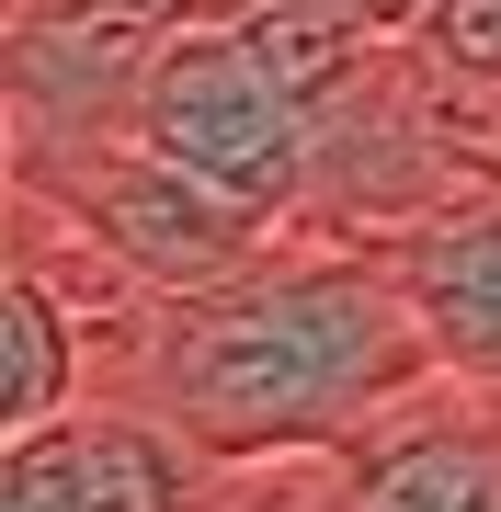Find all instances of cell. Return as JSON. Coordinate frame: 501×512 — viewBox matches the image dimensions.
<instances>
[{"instance_id":"7","label":"cell","mask_w":501,"mask_h":512,"mask_svg":"<svg viewBox=\"0 0 501 512\" xmlns=\"http://www.w3.org/2000/svg\"><path fill=\"white\" fill-rule=\"evenodd\" d=\"M388 251L410 262V285H422V319H433V342H445V376L479 387V399H501V194L467 205V217H445V228L388 239Z\"/></svg>"},{"instance_id":"3","label":"cell","mask_w":501,"mask_h":512,"mask_svg":"<svg viewBox=\"0 0 501 512\" xmlns=\"http://www.w3.org/2000/svg\"><path fill=\"white\" fill-rule=\"evenodd\" d=\"M126 126L171 148L183 171H205L217 194H240L262 205V217H285V228H308V171H319V114L285 92L262 57L228 35V23H183L160 57H149V80H137V103H126Z\"/></svg>"},{"instance_id":"2","label":"cell","mask_w":501,"mask_h":512,"mask_svg":"<svg viewBox=\"0 0 501 512\" xmlns=\"http://www.w3.org/2000/svg\"><path fill=\"white\" fill-rule=\"evenodd\" d=\"M12 183H35L57 217H80L149 296H205V285L251 274V262L285 239V217L217 194L205 171H183L171 148H149L137 126H103V137L46 148V160H12Z\"/></svg>"},{"instance_id":"6","label":"cell","mask_w":501,"mask_h":512,"mask_svg":"<svg viewBox=\"0 0 501 512\" xmlns=\"http://www.w3.org/2000/svg\"><path fill=\"white\" fill-rule=\"evenodd\" d=\"M80 399H103V319L57 285V262L0 239V444L69 421Z\"/></svg>"},{"instance_id":"4","label":"cell","mask_w":501,"mask_h":512,"mask_svg":"<svg viewBox=\"0 0 501 512\" xmlns=\"http://www.w3.org/2000/svg\"><path fill=\"white\" fill-rule=\"evenodd\" d=\"M240 467H217L149 399H80L46 433L0 444V512H228Z\"/></svg>"},{"instance_id":"5","label":"cell","mask_w":501,"mask_h":512,"mask_svg":"<svg viewBox=\"0 0 501 512\" xmlns=\"http://www.w3.org/2000/svg\"><path fill=\"white\" fill-rule=\"evenodd\" d=\"M205 0H12V160H46L69 137L126 126L149 57L183 35Z\"/></svg>"},{"instance_id":"1","label":"cell","mask_w":501,"mask_h":512,"mask_svg":"<svg viewBox=\"0 0 501 512\" xmlns=\"http://www.w3.org/2000/svg\"><path fill=\"white\" fill-rule=\"evenodd\" d=\"M445 387V342L388 239L285 228L251 274L160 296L137 330L126 399L171 410L217 467H308L388 433Z\"/></svg>"}]
</instances>
